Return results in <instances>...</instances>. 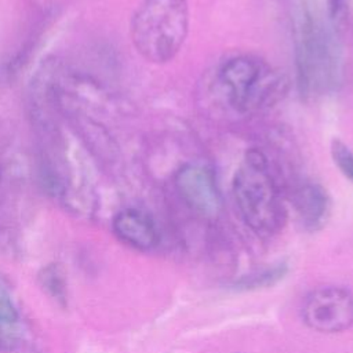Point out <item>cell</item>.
Masks as SVG:
<instances>
[{
    "mask_svg": "<svg viewBox=\"0 0 353 353\" xmlns=\"http://www.w3.org/2000/svg\"><path fill=\"white\" fill-rule=\"evenodd\" d=\"M296 84L303 98L335 91L343 77V48L327 0H299L294 17Z\"/></svg>",
    "mask_w": 353,
    "mask_h": 353,
    "instance_id": "cell-1",
    "label": "cell"
},
{
    "mask_svg": "<svg viewBox=\"0 0 353 353\" xmlns=\"http://www.w3.org/2000/svg\"><path fill=\"white\" fill-rule=\"evenodd\" d=\"M232 192L241 219L254 233L269 237L279 232L284 208L268 159L261 150H247L233 176Z\"/></svg>",
    "mask_w": 353,
    "mask_h": 353,
    "instance_id": "cell-2",
    "label": "cell"
},
{
    "mask_svg": "<svg viewBox=\"0 0 353 353\" xmlns=\"http://www.w3.org/2000/svg\"><path fill=\"white\" fill-rule=\"evenodd\" d=\"M131 40L149 62L165 63L183 46L189 30L186 0H145L131 19Z\"/></svg>",
    "mask_w": 353,
    "mask_h": 353,
    "instance_id": "cell-3",
    "label": "cell"
},
{
    "mask_svg": "<svg viewBox=\"0 0 353 353\" xmlns=\"http://www.w3.org/2000/svg\"><path fill=\"white\" fill-rule=\"evenodd\" d=\"M219 80L230 105L243 113H252L279 102L287 91V77L265 61L239 55L226 61Z\"/></svg>",
    "mask_w": 353,
    "mask_h": 353,
    "instance_id": "cell-4",
    "label": "cell"
},
{
    "mask_svg": "<svg viewBox=\"0 0 353 353\" xmlns=\"http://www.w3.org/2000/svg\"><path fill=\"white\" fill-rule=\"evenodd\" d=\"M302 317L317 332H343L353 324V295L339 285L319 287L306 296Z\"/></svg>",
    "mask_w": 353,
    "mask_h": 353,
    "instance_id": "cell-5",
    "label": "cell"
},
{
    "mask_svg": "<svg viewBox=\"0 0 353 353\" xmlns=\"http://www.w3.org/2000/svg\"><path fill=\"white\" fill-rule=\"evenodd\" d=\"M175 186L181 199L194 212L214 218L219 214L222 201L214 174L200 164H185L175 175Z\"/></svg>",
    "mask_w": 353,
    "mask_h": 353,
    "instance_id": "cell-6",
    "label": "cell"
},
{
    "mask_svg": "<svg viewBox=\"0 0 353 353\" xmlns=\"http://www.w3.org/2000/svg\"><path fill=\"white\" fill-rule=\"evenodd\" d=\"M112 229L120 241L135 250L148 251L160 241V233L152 216L137 208L117 212L112 221Z\"/></svg>",
    "mask_w": 353,
    "mask_h": 353,
    "instance_id": "cell-7",
    "label": "cell"
},
{
    "mask_svg": "<svg viewBox=\"0 0 353 353\" xmlns=\"http://www.w3.org/2000/svg\"><path fill=\"white\" fill-rule=\"evenodd\" d=\"M292 205L299 222L309 232L320 230L330 218V194L317 182H305L299 185L292 194Z\"/></svg>",
    "mask_w": 353,
    "mask_h": 353,
    "instance_id": "cell-8",
    "label": "cell"
},
{
    "mask_svg": "<svg viewBox=\"0 0 353 353\" xmlns=\"http://www.w3.org/2000/svg\"><path fill=\"white\" fill-rule=\"evenodd\" d=\"M22 335L19 313L7 284L0 277V350H12Z\"/></svg>",
    "mask_w": 353,
    "mask_h": 353,
    "instance_id": "cell-9",
    "label": "cell"
},
{
    "mask_svg": "<svg viewBox=\"0 0 353 353\" xmlns=\"http://www.w3.org/2000/svg\"><path fill=\"white\" fill-rule=\"evenodd\" d=\"M37 280L43 291L59 306H65L68 302L66 277L59 263L46 265L37 274Z\"/></svg>",
    "mask_w": 353,
    "mask_h": 353,
    "instance_id": "cell-10",
    "label": "cell"
},
{
    "mask_svg": "<svg viewBox=\"0 0 353 353\" xmlns=\"http://www.w3.org/2000/svg\"><path fill=\"white\" fill-rule=\"evenodd\" d=\"M288 272L287 263H277L273 268L265 269L258 273L243 276L240 280H236L232 284V288L236 291H252L259 288H268L277 281H280Z\"/></svg>",
    "mask_w": 353,
    "mask_h": 353,
    "instance_id": "cell-11",
    "label": "cell"
},
{
    "mask_svg": "<svg viewBox=\"0 0 353 353\" xmlns=\"http://www.w3.org/2000/svg\"><path fill=\"white\" fill-rule=\"evenodd\" d=\"M331 157L338 170L353 182V152L341 139L331 142Z\"/></svg>",
    "mask_w": 353,
    "mask_h": 353,
    "instance_id": "cell-12",
    "label": "cell"
},
{
    "mask_svg": "<svg viewBox=\"0 0 353 353\" xmlns=\"http://www.w3.org/2000/svg\"><path fill=\"white\" fill-rule=\"evenodd\" d=\"M343 4H345V0H327V7L332 19H335V17L339 14Z\"/></svg>",
    "mask_w": 353,
    "mask_h": 353,
    "instance_id": "cell-13",
    "label": "cell"
}]
</instances>
